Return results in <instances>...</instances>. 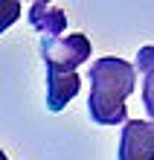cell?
Instances as JSON below:
<instances>
[{
	"instance_id": "cell-2",
	"label": "cell",
	"mask_w": 154,
	"mask_h": 160,
	"mask_svg": "<svg viewBox=\"0 0 154 160\" xmlns=\"http://www.w3.org/2000/svg\"><path fill=\"white\" fill-rule=\"evenodd\" d=\"M90 38L82 32L61 35L55 41H41V58L47 70L55 73H76V67L90 61Z\"/></svg>"
},
{
	"instance_id": "cell-8",
	"label": "cell",
	"mask_w": 154,
	"mask_h": 160,
	"mask_svg": "<svg viewBox=\"0 0 154 160\" xmlns=\"http://www.w3.org/2000/svg\"><path fill=\"white\" fill-rule=\"evenodd\" d=\"M0 160H9V157H6V152H3V148H0Z\"/></svg>"
},
{
	"instance_id": "cell-6",
	"label": "cell",
	"mask_w": 154,
	"mask_h": 160,
	"mask_svg": "<svg viewBox=\"0 0 154 160\" xmlns=\"http://www.w3.org/2000/svg\"><path fill=\"white\" fill-rule=\"evenodd\" d=\"M134 70H140L142 76V108L148 114V122H154V47H140Z\"/></svg>"
},
{
	"instance_id": "cell-5",
	"label": "cell",
	"mask_w": 154,
	"mask_h": 160,
	"mask_svg": "<svg viewBox=\"0 0 154 160\" xmlns=\"http://www.w3.org/2000/svg\"><path fill=\"white\" fill-rule=\"evenodd\" d=\"M79 90H82L79 73H55V70H47V111H52V114L64 111L67 102L79 96Z\"/></svg>"
},
{
	"instance_id": "cell-4",
	"label": "cell",
	"mask_w": 154,
	"mask_h": 160,
	"mask_svg": "<svg viewBox=\"0 0 154 160\" xmlns=\"http://www.w3.org/2000/svg\"><path fill=\"white\" fill-rule=\"evenodd\" d=\"M29 23H32V29L41 35V41H55V38H61L64 29H67V15L58 6H52V3L35 0L29 6Z\"/></svg>"
},
{
	"instance_id": "cell-3",
	"label": "cell",
	"mask_w": 154,
	"mask_h": 160,
	"mask_svg": "<svg viewBox=\"0 0 154 160\" xmlns=\"http://www.w3.org/2000/svg\"><path fill=\"white\" fill-rule=\"evenodd\" d=\"M117 160H154V122L128 119L119 134Z\"/></svg>"
},
{
	"instance_id": "cell-7",
	"label": "cell",
	"mask_w": 154,
	"mask_h": 160,
	"mask_svg": "<svg viewBox=\"0 0 154 160\" xmlns=\"http://www.w3.org/2000/svg\"><path fill=\"white\" fill-rule=\"evenodd\" d=\"M21 12H23V6L17 0H0V35L21 18Z\"/></svg>"
},
{
	"instance_id": "cell-1",
	"label": "cell",
	"mask_w": 154,
	"mask_h": 160,
	"mask_svg": "<svg viewBox=\"0 0 154 160\" xmlns=\"http://www.w3.org/2000/svg\"><path fill=\"white\" fill-rule=\"evenodd\" d=\"M137 88V70L119 55H102L90 64V102L87 117L96 125H125V102Z\"/></svg>"
}]
</instances>
